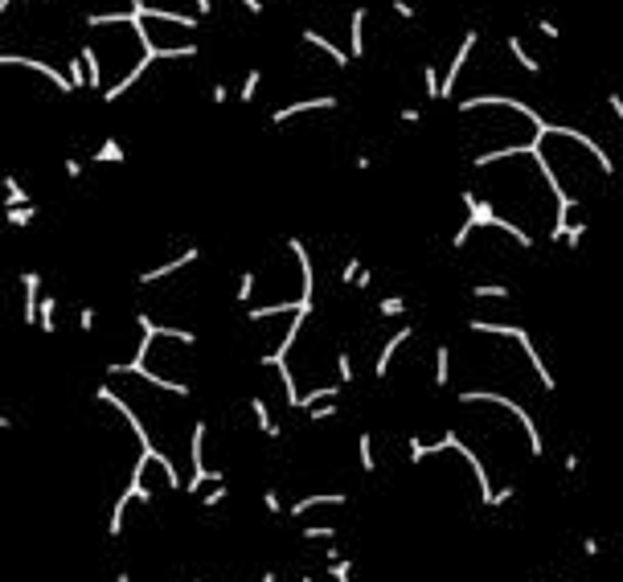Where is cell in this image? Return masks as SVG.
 Wrapping results in <instances>:
<instances>
[{"label":"cell","instance_id":"obj_1","mask_svg":"<svg viewBox=\"0 0 623 582\" xmlns=\"http://www.w3.org/2000/svg\"><path fill=\"white\" fill-rule=\"evenodd\" d=\"M0 66L4 70H33V74H41L58 95H74V83H70V74H62V70L53 66V62H41V58H33V53H13V50H4L0 53Z\"/></svg>","mask_w":623,"mask_h":582},{"label":"cell","instance_id":"obj_2","mask_svg":"<svg viewBox=\"0 0 623 582\" xmlns=\"http://www.w3.org/2000/svg\"><path fill=\"white\" fill-rule=\"evenodd\" d=\"M336 107H341V99H336V95H308V99H295V103L275 107V111H271V123H275V128H283V123L308 115V111H336Z\"/></svg>","mask_w":623,"mask_h":582},{"label":"cell","instance_id":"obj_3","mask_svg":"<svg viewBox=\"0 0 623 582\" xmlns=\"http://www.w3.org/2000/svg\"><path fill=\"white\" fill-rule=\"evenodd\" d=\"M197 259H201V246H185L180 254H173V259H164V263H156V266H148V271H140V275H135V283H140V287L164 283L168 275H177V271H185V266H193Z\"/></svg>","mask_w":623,"mask_h":582},{"label":"cell","instance_id":"obj_4","mask_svg":"<svg viewBox=\"0 0 623 582\" xmlns=\"http://www.w3.org/2000/svg\"><path fill=\"white\" fill-rule=\"evenodd\" d=\"M41 275L37 271H25L21 275V320L25 324H37V316H41Z\"/></svg>","mask_w":623,"mask_h":582},{"label":"cell","instance_id":"obj_5","mask_svg":"<svg viewBox=\"0 0 623 582\" xmlns=\"http://www.w3.org/2000/svg\"><path fill=\"white\" fill-rule=\"evenodd\" d=\"M410 336H414V324H406V328H398V333H393L390 341H386V345L377 349V357H374V378H377V382H381V378L390 373L393 357H398V353H402V349L410 345Z\"/></svg>","mask_w":623,"mask_h":582},{"label":"cell","instance_id":"obj_6","mask_svg":"<svg viewBox=\"0 0 623 582\" xmlns=\"http://www.w3.org/2000/svg\"><path fill=\"white\" fill-rule=\"evenodd\" d=\"M341 504H349V492H312V497H304V500H295L287 513L299 521V516H308L312 509H341Z\"/></svg>","mask_w":623,"mask_h":582},{"label":"cell","instance_id":"obj_7","mask_svg":"<svg viewBox=\"0 0 623 582\" xmlns=\"http://www.w3.org/2000/svg\"><path fill=\"white\" fill-rule=\"evenodd\" d=\"M299 41H304V46H312V50L328 53V58H332V66H341V70H349V66H353V53L336 50V46H332V41H328L324 33H316V29H299Z\"/></svg>","mask_w":623,"mask_h":582},{"label":"cell","instance_id":"obj_8","mask_svg":"<svg viewBox=\"0 0 623 582\" xmlns=\"http://www.w3.org/2000/svg\"><path fill=\"white\" fill-rule=\"evenodd\" d=\"M78 58H82V66H86V86H91L95 95H103L107 83H103V53H98V46H95V41H86V46L78 50Z\"/></svg>","mask_w":623,"mask_h":582},{"label":"cell","instance_id":"obj_9","mask_svg":"<svg viewBox=\"0 0 623 582\" xmlns=\"http://www.w3.org/2000/svg\"><path fill=\"white\" fill-rule=\"evenodd\" d=\"M365 21H369V9L357 4V9L349 13V53H353V62L365 58Z\"/></svg>","mask_w":623,"mask_h":582},{"label":"cell","instance_id":"obj_10","mask_svg":"<svg viewBox=\"0 0 623 582\" xmlns=\"http://www.w3.org/2000/svg\"><path fill=\"white\" fill-rule=\"evenodd\" d=\"M250 415H254V427H259L267 439H283V427L275 422V415H271V406L259 398V394H250Z\"/></svg>","mask_w":623,"mask_h":582},{"label":"cell","instance_id":"obj_11","mask_svg":"<svg viewBox=\"0 0 623 582\" xmlns=\"http://www.w3.org/2000/svg\"><path fill=\"white\" fill-rule=\"evenodd\" d=\"M123 160H128V148H123L115 135H107V140L91 152V160H86V165H123Z\"/></svg>","mask_w":623,"mask_h":582},{"label":"cell","instance_id":"obj_12","mask_svg":"<svg viewBox=\"0 0 623 582\" xmlns=\"http://www.w3.org/2000/svg\"><path fill=\"white\" fill-rule=\"evenodd\" d=\"M508 53H513V62H517L525 74H541V62L533 58V53H529V46H525L517 33H508Z\"/></svg>","mask_w":623,"mask_h":582},{"label":"cell","instance_id":"obj_13","mask_svg":"<svg viewBox=\"0 0 623 582\" xmlns=\"http://www.w3.org/2000/svg\"><path fill=\"white\" fill-rule=\"evenodd\" d=\"M4 205L9 209H21V205H33V193L25 189V181H16L13 172L4 177Z\"/></svg>","mask_w":623,"mask_h":582},{"label":"cell","instance_id":"obj_14","mask_svg":"<svg viewBox=\"0 0 623 582\" xmlns=\"http://www.w3.org/2000/svg\"><path fill=\"white\" fill-rule=\"evenodd\" d=\"M357 464L365 476H374L377 472V455H374V431H361L357 435Z\"/></svg>","mask_w":623,"mask_h":582},{"label":"cell","instance_id":"obj_15","mask_svg":"<svg viewBox=\"0 0 623 582\" xmlns=\"http://www.w3.org/2000/svg\"><path fill=\"white\" fill-rule=\"evenodd\" d=\"M254 296H259V271H242V275H238V291H234V300L242 303V308H250Z\"/></svg>","mask_w":623,"mask_h":582},{"label":"cell","instance_id":"obj_16","mask_svg":"<svg viewBox=\"0 0 623 582\" xmlns=\"http://www.w3.org/2000/svg\"><path fill=\"white\" fill-rule=\"evenodd\" d=\"M259 86H262V70H259V66H250V74L242 78V86H238V95H234V99L250 107V103L259 99Z\"/></svg>","mask_w":623,"mask_h":582},{"label":"cell","instance_id":"obj_17","mask_svg":"<svg viewBox=\"0 0 623 582\" xmlns=\"http://www.w3.org/2000/svg\"><path fill=\"white\" fill-rule=\"evenodd\" d=\"M423 95L426 99H443V70L435 66V62L423 66Z\"/></svg>","mask_w":623,"mask_h":582},{"label":"cell","instance_id":"obj_18","mask_svg":"<svg viewBox=\"0 0 623 582\" xmlns=\"http://www.w3.org/2000/svg\"><path fill=\"white\" fill-rule=\"evenodd\" d=\"M37 328H41V333H49V336L58 333V300H53V296H46V300H41V316H37Z\"/></svg>","mask_w":623,"mask_h":582},{"label":"cell","instance_id":"obj_19","mask_svg":"<svg viewBox=\"0 0 623 582\" xmlns=\"http://www.w3.org/2000/svg\"><path fill=\"white\" fill-rule=\"evenodd\" d=\"M472 296H475V300H508L513 287H505V283H475Z\"/></svg>","mask_w":623,"mask_h":582},{"label":"cell","instance_id":"obj_20","mask_svg":"<svg viewBox=\"0 0 623 582\" xmlns=\"http://www.w3.org/2000/svg\"><path fill=\"white\" fill-rule=\"evenodd\" d=\"M447 378H451V349H447V345H439V349H435V385L443 390V385H447Z\"/></svg>","mask_w":623,"mask_h":582},{"label":"cell","instance_id":"obj_21","mask_svg":"<svg viewBox=\"0 0 623 582\" xmlns=\"http://www.w3.org/2000/svg\"><path fill=\"white\" fill-rule=\"evenodd\" d=\"M377 316L390 320V316H406V300L402 296H386V300L377 303Z\"/></svg>","mask_w":623,"mask_h":582},{"label":"cell","instance_id":"obj_22","mask_svg":"<svg viewBox=\"0 0 623 582\" xmlns=\"http://www.w3.org/2000/svg\"><path fill=\"white\" fill-rule=\"evenodd\" d=\"M353 378H357V369H353V357H349V353H336V382H341V385H353Z\"/></svg>","mask_w":623,"mask_h":582},{"label":"cell","instance_id":"obj_23","mask_svg":"<svg viewBox=\"0 0 623 582\" xmlns=\"http://www.w3.org/2000/svg\"><path fill=\"white\" fill-rule=\"evenodd\" d=\"M33 217H37V205H21V209H9V226L13 230H25Z\"/></svg>","mask_w":623,"mask_h":582},{"label":"cell","instance_id":"obj_24","mask_svg":"<svg viewBox=\"0 0 623 582\" xmlns=\"http://www.w3.org/2000/svg\"><path fill=\"white\" fill-rule=\"evenodd\" d=\"M66 74H70L74 90H82V86H86V66H82V58H78V53H74V58L66 62Z\"/></svg>","mask_w":623,"mask_h":582},{"label":"cell","instance_id":"obj_25","mask_svg":"<svg viewBox=\"0 0 623 582\" xmlns=\"http://www.w3.org/2000/svg\"><path fill=\"white\" fill-rule=\"evenodd\" d=\"M336 525H304V541H332Z\"/></svg>","mask_w":623,"mask_h":582},{"label":"cell","instance_id":"obj_26","mask_svg":"<svg viewBox=\"0 0 623 582\" xmlns=\"http://www.w3.org/2000/svg\"><path fill=\"white\" fill-rule=\"evenodd\" d=\"M226 497H230L226 480H217V484H213V488H210V492L201 497V504H205V509H217V504H222V500H226Z\"/></svg>","mask_w":623,"mask_h":582},{"label":"cell","instance_id":"obj_27","mask_svg":"<svg viewBox=\"0 0 623 582\" xmlns=\"http://www.w3.org/2000/svg\"><path fill=\"white\" fill-rule=\"evenodd\" d=\"M361 275V259H344L341 263V287H353Z\"/></svg>","mask_w":623,"mask_h":582},{"label":"cell","instance_id":"obj_28","mask_svg":"<svg viewBox=\"0 0 623 582\" xmlns=\"http://www.w3.org/2000/svg\"><path fill=\"white\" fill-rule=\"evenodd\" d=\"M308 415H312V422H328V418L336 415V398H332V402H320V406H312Z\"/></svg>","mask_w":623,"mask_h":582},{"label":"cell","instance_id":"obj_29","mask_svg":"<svg viewBox=\"0 0 623 582\" xmlns=\"http://www.w3.org/2000/svg\"><path fill=\"white\" fill-rule=\"evenodd\" d=\"M607 107H611V115H615V123H619V132H623V95H607ZM619 172H623V160H619Z\"/></svg>","mask_w":623,"mask_h":582},{"label":"cell","instance_id":"obj_30","mask_svg":"<svg viewBox=\"0 0 623 582\" xmlns=\"http://www.w3.org/2000/svg\"><path fill=\"white\" fill-rule=\"evenodd\" d=\"M262 509H267L271 516H283V500H279L275 488H267V492H262Z\"/></svg>","mask_w":623,"mask_h":582},{"label":"cell","instance_id":"obj_31","mask_svg":"<svg viewBox=\"0 0 623 582\" xmlns=\"http://www.w3.org/2000/svg\"><path fill=\"white\" fill-rule=\"evenodd\" d=\"M537 33L545 37V41H557V37H562V29H557V21H550V17H537Z\"/></svg>","mask_w":623,"mask_h":582},{"label":"cell","instance_id":"obj_32","mask_svg":"<svg viewBox=\"0 0 623 582\" xmlns=\"http://www.w3.org/2000/svg\"><path fill=\"white\" fill-rule=\"evenodd\" d=\"M210 103H213V107L230 103V86H226V83H213V86H210Z\"/></svg>","mask_w":623,"mask_h":582},{"label":"cell","instance_id":"obj_33","mask_svg":"<svg viewBox=\"0 0 623 582\" xmlns=\"http://www.w3.org/2000/svg\"><path fill=\"white\" fill-rule=\"evenodd\" d=\"M582 238H587V222H574L570 230H566V246H578Z\"/></svg>","mask_w":623,"mask_h":582},{"label":"cell","instance_id":"obj_34","mask_svg":"<svg viewBox=\"0 0 623 582\" xmlns=\"http://www.w3.org/2000/svg\"><path fill=\"white\" fill-rule=\"evenodd\" d=\"M390 9H393V17L414 21V4H410V0H390Z\"/></svg>","mask_w":623,"mask_h":582},{"label":"cell","instance_id":"obj_35","mask_svg":"<svg viewBox=\"0 0 623 582\" xmlns=\"http://www.w3.org/2000/svg\"><path fill=\"white\" fill-rule=\"evenodd\" d=\"M95 320H98L95 308H82V312H78V328H82V333H95Z\"/></svg>","mask_w":623,"mask_h":582},{"label":"cell","instance_id":"obj_36","mask_svg":"<svg viewBox=\"0 0 623 582\" xmlns=\"http://www.w3.org/2000/svg\"><path fill=\"white\" fill-rule=\"evenodd\" d=\"M62 168H66V177H70V181H82V172H86V165H82L78 156H70Z\"/></svg>","mask_w":623,"mask_h":582},{"label":"cell","instance_id":"obj_37","mask_svg":"<svg viewBox=\"0 0 623 582\" xmlns=\"http://www.w3.org/2000/svg\"><path fill=\"white\" fill-rule=\"evenodd\" d=\"M603 554V537H587L582 541V558H599Z\"/></svg>","mask_w":623,"mask_h":582},{"label":"cell","instance_id":"obj_38","mask_svg":"<svg viewBox=\"0 0 623 582\" xmlns=\"http://www.w3.org/2000/svg\"><path fill=\"white\" fill-rule=\"evenodd\" d=\"M398 119H402V123H414V128H418V123H423V107H402V115H398Z\"/></svg>","mask_w":623,"mask_h":582},{"label":"cell","instance_id":"obj_39","mask_svg":"<svg viewBox=\"0 0 623 582\" xmlns=\"http://www.w3.org/2000/svg\"><path fill=\"white\" fill-rule=\"evenodd\" d=\"M578 467H582V455H578V451H570V455L562 459V472H566V476H574Z\"/></svg>","mask_w":623,"mask_h":582},{"label":"cell","instance_id":"obj_40","mask_svg":"<svg viewBox=\"0 0 623 582\" xmlns=\"http://www.w3.org/2000/svg\"><path fill=\"white\" fill-rule=\"evenodd\" d=\"M353 287H357V291H369V287H374V271H369V266H361V275H357V283H353Z\"/></svg>","mask_w":623,"mask_h":582},{"label":"cell","instance_id":"obj_41","mask_svg":"<svg viewBox=\"0 0 623 582\" xmlns=\"http://www.w3.org/2000/svg\"><path fill=\"white\" fill-rule=\"evenodd\" d=\"M353 168H357V172H369V168H374V156H369V152H357V156H353Z\"/></svg>","mask_w":623,"mask_h":582},{"label":"cell","instance_id":"obj_42","mask_svg":"<svg viewBox=\"0 0 623 582\" xmlns=\"http://www.w3.org/2000/svg\"><path fill=\"white\" fill-rule=\"evenodd\" d=\"M238 4H242L250 17H262V13H267V4H262V0H238Z\"/></svg>","mask_w":623,"mask_h":582},{"label":"cell","instance_id":"obj_43","mask_svg":"<svg viewBox=\"0 0 623 582\" xmlns=\"http://www.w3.org/2000/svg\"><path fill=\"white\" fill-rule=\"evenodd\" d=\"M193 9H197V17H201V21L213 17V0H193Z\"/></svg>","mask_w":623,"mask_h":582},{"label":"cell","instance_id":"obj_44","mask_svg":"<svg viewBox=\"0 0 623 582\" xmlns=\"http://www.w3.org/2000/svg\"><path fill=\"white\" fill-rule=\"evenodd\" d=\"M262 582H279V570H267V574H262ZM299 582H304V578H299Z\"/></svg>","mask_w":623,"mask_h":582},{"label":"cell","instance_id":"obj_45","mask_svg":"<svg viewBox=\"0 0 623 582\" xmlns=\"http://www.w3.org/2000/svg\"><path fill=\"white\" fill-rule=\"evenodd\" d=\"M115 582H131V578H128V574H119V578H115Z\"/></svg>","mask_w":623,"mask_h":582},{"label":"cell","instance_id":"obj_46","mask_svg":"<svg viewBox=\"0 0 623 582\" xmlns=\"http://www.w3.org/2000/svg\"><path fill=\"white\" fill-rule=\"evenodd\" d=\"M557 582H574V578H557Z\"/></svg>","mask_w":623,"mask_h":582}]
</instances>
